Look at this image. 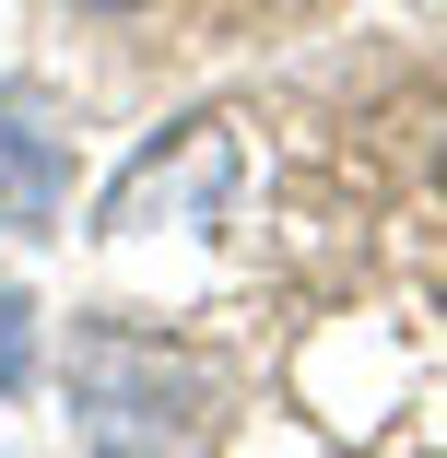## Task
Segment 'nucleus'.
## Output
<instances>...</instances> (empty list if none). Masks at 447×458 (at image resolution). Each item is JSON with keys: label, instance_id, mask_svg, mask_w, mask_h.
I'll return each mask as SVG.
<instances>
[{"label": "nucleus", "instance_id": "f257e3e1", "mask_svg": "<svg viewBox=\"0 0 447 458\" xmlns=\"http://www.w3.org/2000/svg\"><path fill=\"white\" fill-rule=\"evenodd\" d=\"M71 411L95 458H176L189 446V364H165V341H130V329H82Z\"/></svg>", "mask_w": 447, "mask_h": 458}, {"label": "nucleus", "instance_id": "f03ea898", "mask_svg": "<svg viewBox=\"0 0 447 458\" xmlns=\"http://www.w3.org/2000/svg\"><path fill=\"white\" fill-rule=\"evenodd\" d=\"M71 212V130H47V106L0 95V224L13 235H47Z\"/></svg>", "mask_w": 447, "mask_h": 458}, {"label": "nucleus", "instance_id": "7ed1b4c3", "mask_svg": "<svg viewBox=\"0 0 447 458\" xmlns=\"http://www.w3.org/2000/svg\"><path fill=\"white\" fill-rule=\"evenodd\" d=\"M24 377H36V306L0 294V388H24Z\"/></svg>", "mask_w": 447, "mask_h": 458}, {"label": "nucleus", "instance_id": "20e7f679", "mask_svg": "<svg viewBox=\"0 0 447 458\" xmlns=\"http://www.w3.org/2000/svg\"><path fill=\"white\" fill-rule=\"evenodd\" d=\"M71 13H153V0H71Z\"/></svg>", "mask_w": 447, "mask_h": 458}]
</instances>
